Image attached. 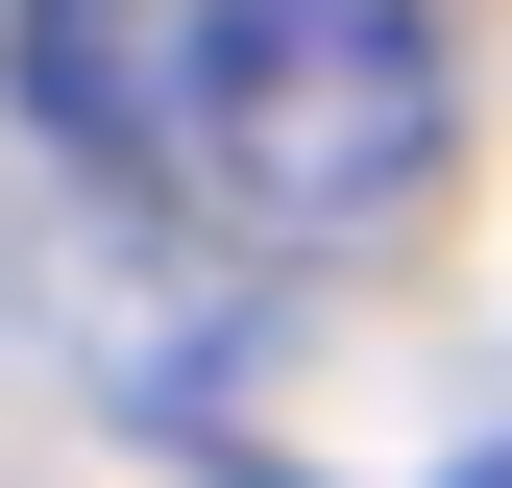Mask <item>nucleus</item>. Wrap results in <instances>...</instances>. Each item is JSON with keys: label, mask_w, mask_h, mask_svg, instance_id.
<instances>
[{"label": "nucleus", "mask_w": 512, "mask_h": 488, "mask_svg": "<svg viewBox=\"0 0 512 488\" xmlns=\"http://www.w3.org/2000/svg\"><path fill=\"white\" fill-rule=\"evenodd\" d=\"M147 171L244 244H391L439 196L415 0H147Z\"/></svg>", "instance_id": "f257e3e1"}, {"label": "nucleus", "mask_w": 512, "mask_h": 488, "mask_svg": "<svg viewBox=\"0 0 512 488\" xmlns=\"http://www.w3.org/2000/svg\"><path fill=\"white\" fill-rule=\"evenodd\" d=\"M464 488H512V440H488V464H464Z\"/></svg>", "instance_id": "f03ea898"}, {"label": "nucleus", "mask_w": 512, "mask_h": 488, "mask_svg": "<svg viewBox=\"0 0 512 488\" xmlns=\"http://www.w3.org/2000/svg\"><path fill=\"white\" fill-rule=\"evenodd\" d=\"M0 25H25V0H0Z\"/></svg>", "instance_id": "7ed1b4c3"}]
</instances>
